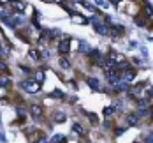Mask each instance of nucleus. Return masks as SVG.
<instances>
[{"label":"nucleus","instance_id":"1","mask_svg":"<svg viewBox=\"0 0 153 143\" xmlns=\"http://www.w3.org/2000/svg\"><path fill=\"white\" fill-rule=\"evenodd\" d=\"M21 87H23L27 92L35 94V92H39V88H41V83H39V81H35V79H28V81H23V83H21Z\"/></svg>","mask_w":153,"mask_h":143},{"label":"nucleus","instance_id":"2","mask_svg":"<svg viewBox=\"0 0 153 143\" xmlns=\"http://www.w3.org/2000/svg\"><path fill=\"white\" fill-rule=\"evenodd\" d=\"M11 5H13V9H16L18 13H23L27 9V4L23 0H11Z\"/></svg>","mask_w":153,"mask_h":143},{"label":"nucleus","instance_id":"3","mask_svg":"<svg viewBox=\"0 0 153 143\" xmlns=\"http://www.w3.org/2000/svg\"><path fill=\"white\" fill-rule=\"evenodd\" d=\"M134 78H136V71H134V69H127V71H123L122 79L125 81V83H128L130 79H134Z\"/></svg>","mask_w":153,"mask_h":143},{"label":"nucleus","instance_id":"4","mask_svg":"<svg viewBox=\"0 0 153 143\" xmlns=\"http://www.w3.org/2000/svg\"><path fill=\"white\" fill-rule=\"evenodd\" d=\"M93 23H95V30L99 32L100 35H107V34H109V30H107V27H106V25H102V23H99V21L95 19V18H93Z\"/></svg>","mask_w":153,"mask_h":143},{"label":"nucleus","instance_id":"5","mask_svg":"<svg viewBox=\"0 0 153 143\" xmlns=\"http://www.w3.org/2000/svg\"><path fill=\"white\" fill-rule=\"evenodd\" d=\"M69 51H71V43L65 39V41H62L60 44H58V53L65 55V53H69Z\"/></svg>","mask_w":153,"mask_h":143},{"label":"nucleus","instance_id":"6","mask_svg":"<svg viewBox=\"0 0 153 143\" xmlns=\"http://www.w3.org/2000/svg\"><path fill=\"white\" fill-rule=\"evenodd\" d=\"M90 58H92L93 64H102V62H104V60H102V55H100V51H97V49L90 51Z\"/></svg>","mask_w":153,"mask_h":143},{"label":"nucleus","instance_id":"7","mask_svg":"<svg viewBox=\"0 0 153 143\" xmlns=\"http://www.w3.org/2000/svg\"><path fill=\"white\" fill-rule=\"evenodd\" d=\"M30 113H32V117H33V118H39V117L42 115V108H41L39 104H32V106H30Z\"/></svg>","mask_w":153,"mask_h":143},{"label":"nucleus","instance_id":"8","mask_svg":"<svg viewBox=\"0 0 153 143\" xmlns=\"http://www.w3.org/2000/svg\"><path fill=\"white\" fill-rule=\"evenodd\" d=\"M125 120H127V126H136L137 120H139V117L136 113H128V115L125 117Z\"/></svg>","mask_w":153,"mask_h":143},{"label":"nucleus","instance_id":"9","mask_svg":"<svg viewBox=\"0 0 153 143\" xmlns=\"http://www.w3.org/2000/svg\"><path fill=\"white\" fill-rule=\"evenodd\" d=\"M88 85H90L92 88H95V90H97V88L100 87V83H99V79H95V78H88Z\"/></svg>","mask_w":153,"mask_h":143},{"label":"nucleus","instance_id":"10","mask_svg":"<svg viewBox=\"0 0 153 143\" xmlns=\"http://www.w3.org/2000/svg\"><path fill=\"white\" fill-rule=\"evenodd\" d=\"M79 51H81V53H90V46H88V43H81Z\"/></svg>","mask_w":153,"mask_h":143},{"label":"nucleus","instance_id":"11","mask_svg":"<svg viewBox=\"0 0 153 143\" xmlns=\"http://www.w3.org/2000/svg\"><path fill=\"white\" fill-rule=\"evenodd\" d=\"M28 55H30L33 60H39V58H41V53H39V51H35V49H30V51H28Z\"/></svg>","mask_w":153,"mask_h":143},{"label":"nucleus","instance_id":"12","mask_svg":"<svg viewBox=\"0 0 153 143\" xmlns=\"http://www.w3.org/2000/svg\"><path fill=\"white\" fill-rule=\"evenodd\" d=\"M55 122H58V124L65 122V115H63V113H56V115H55Z\"/></svg>","mask_w":153,"mask_h":143},{"label":"nucleus","instance_id":"13","mask_svg":"<svg viewBox=\"0 0 153 143\" xmlns=\"http://www.w3.org/2000/svg\"><path fill=\"white\" fill-rule=\"evenodd\" d=\"M144 9H146V13L150 16H153V5L150 4V2H144Z\"/></svg>","mask_w":153,"mask_h":143},{"label":"nucleus","instance_id":"14","mask_svg":"<svg viewBox=\"0 0 153 143\" xmlns=\"http://www.w3.org/2000/svg\"><path fill=\"white\" fill-rule=\"evenodd\" d=\"M65 142H67V140H65L62 134H56V136L53 138V143H65Z\"/></svg>","mask_w":153,"mask_h":143},{"label":"nucleus","instance_id":"15","mask_svg":"<svg viewBox=\"0 0 153 143\" xmlns=\"http://www.w3.org/2000/svg\"><path fill=\"white\" fill-rule=\"evenodd\" d=\"M113 28H114V34H116V35H122L123 32H125V28H123L122 25H116V27H113Z\"/></svg>","mask_w":153,"mask_h":143},{"label":"nucleus","instance_id":"16","mask_svg":"<svg viewBox=\"0 0 153 143\" xmlns=\"http://www.w3.org/2000/svg\"><path fill=\"white\" fill-rule=\"evenodd\" d=\"M74 133H77V134H85V129L79 126V124H74Z\"/></svg>","mask_w":153,"mask_h":143},{"label":"nucleus","instance_id":"17","mask_svg":"<svg viewBox=\"0 0 153 143\" xmlns=\"http://www.w3.org/2000/svg\"><path fill=\"white\" fill-rule=\"evenodd\" d=\"M137 104H139V108H141V110H144V108L148 106V99H141Z\"/></svg>","mask_w":153,"mask_h":143},{"label":"nucleus","instance_id":"18","mask_svg":"<svg viewBox=\"0 0 153 143\" xmlns=\"http://www.w3.org/2000/svg\"><path fill=\"white\" fill-rule=\"evenodd\" d=\"M95 4L100 5V7H109V4H107L106 0H95Z\"/></svg>","mask_w":153,"mask_h":143},{"label":"nucleus","instance_id":"19","mask_svg":"<svg viewBox=\"0 0 153 143\" xmlns=\"http://www.w3.org/2000/svg\"><path fill=\"white\" fill-rule=\"evenodd\" d=\"M111 113H114V108H104V115L111 117Z\"/></svg>","mask_w":153,"mask_h":143},{"label":"nucleus","instance_id":"20","mask_svg":"<svg viewBox=\"0 0 153 143\" xmlns=\"http://www.w3.org/2000/svg\"><path fill=\"white\" fill-rule=\"evenodd\" d=\"M60 65H62V67H71L69 60H65V58H62V60H60Z\"/></svg>","mask_w":153,"mask_h":143},{"label":"nucleus","instance_id":"21","mask_svg":"<svg viewBox=\"0 0 153 143\" xmlns=\"http://www.w3.org/2000/svg\"><path fill=\"white\" fill-rule=\"evenodd\" d=\"M146 143H153V133H150L148 136H146V140H144Z\"/></svg>","mask_w":153,"mask_h":143},{"label":"nucleus","instance_id":"22","mask_svg":"<svg viewBox=\"0 0 153 143\" xmlns=\"http://www.w3.org/2000/svg\"><path fill=\"white\" fill-rule=\"evenodd\" d=\"M7 83H9L7 76H2V78H0V85H7Z\"/></svg>","mask_w":153,"mask_h":143},{"label":"nucleus","instance_id":"23","mask_svg":"<svg viewBox=\"0 0 153 143\" xmlns=\"http://www.w3.org/2000/svg\"><path fill=\"white\" fill-rule=\"evenodd\" d=\"M88 118H90V120H92L93 124H97V117H95V115H93V113H88Z\"/></svg>","mask_w":153,"mask_h":143},{"label":"nucleus","instance_id":"24","mask_svg":"<svg viewBox=\"0 0 153 143\" xmlns=\"http://www.w3.org/2000/svg\"><path fill=\"white\" fill-rule=\"evenodd\" d=\"M53 97H63V94H62L60 90H55V92H53Z\"/></svg>","mask_w":153,"mask_h":143},{"label":"nucleus","instance_id":"25","mask_svg":"<svg viewBox=\"0 0 153 143\" xmlns=\"http://www.w3.org/2000/svg\"><path fill=\"white\" fill-rule=\"evenodd\" d=\"M136 23H137V25H144V19H143V18H136Z\"/></svg>","mask_w":153,"mask_h":143},{"label":"nucleus","instance_id":"26","mask_svg":"<svg viewBox=\"0 0 153 143\" xmlns=\"http://www.w3.org/2000/svg\"><path fill=\"white\" fill-rule=\"evenodd\" d=\"M0 69H2V71H5V73H7V65H5V64H4V62H0Z\"/></svg>","mask_w":153,"mask_h":143},{"label":"nucleus","instance_id":"27","mask_svg":"<svg viewBox=\"0 0 153 143\" xmlns=\"http://www.w3.org/2000/svg\"><path fill=\"white\" fill-rule=\"evenodd\" d=\"M39 143H48V140H44V138H41V140H39Z\"/></svg>","mask_w":153,"mask_h":143},{"label":"nucleus","instance_id":"28","mask_svg":"<svg viewBox=\"0 0 153 143\" xmlns=\"http://www.w3.org/2000/svg\"><path fill=\"white\" fill-rule=\"evenodd\" d=\"M152 118H153V110H152Z\"/></svg>","mask_w":153,"mask_h":143},{"label":"nucleus","instance_id":"29","mask_svg":"<svg viewBox=\"0 0 153 143\" xmlns=\"http://www.w3.org/2000/svg\"><path fill=\"white\" fill-rule=\"evenodd\" d=\"M137 143H139V142H137Z\"/></svg>","mask_w":153,"mask_h":143}]
</instances>
